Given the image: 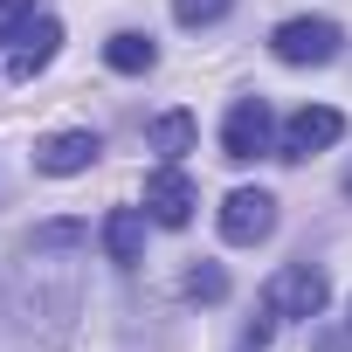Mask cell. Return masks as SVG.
I'll list each match as a JSON object with an SVG mask.
<instances>
[{
  "mask_svg": "<svg viewBox=\"0 0 352 352\" xmlns=\"http://www.w3.org/2000/svg\"><path fill=\"white\" fill-rule=\"evenodd\" d=\"M324 297H331L324 270H311V263H283V270L270 276V290H263V311H270V318H318Z\"/></svg>",
  "mask_w": 352,
  "mask_h": 352,
  "instance_id": "1",
  "label": "cell"
},
{
  "mask_svg": "<svg viewBox=\"0 0 352 352\" xmlns=\"http://www.w3.org/2000/svg\"><path fill=\"white\" fill-rule=\"evenodd\" d=\"M263 152H276L270 104H263V97H235V104H228V124H221V159L249 166V159H263Z\"/></svg>",
  "mask_w": 352,
  "mask_h": 352,
  "instance_id": "2",
  "label": "cell"
},
{
  "mask_svg": "<svg viewBox=\"0 0 352 352\" xmlns=\"http://www.w3.org/2000/svg\"><path fill=\"white\" fill-rule=\"evenodd\" d=\"M338 21H318V14H304V21H283L276 35H270V49H276V63H290V69H311V63H331L338 56Z\"/></svg>",
  "mask_w": 352,
  "mask_h": 352,
  "instance_id": "3",
  "label": "cell"
},
{
  "mask_svg": "<svg viewBox=\"0 0 352 352\" xmlns=\"http://www.w3.org/2000/svg\"><path fill=\"white\" fill-rule=\"evenodd\" d=\"M270 228H276V201H270L263 187H235V194L221 201V235H228L235 249L270 242Z\"/></svg>",
  "mask_w": 352,
  "mask_h": 352,
  "instance_id": "4",
  "label": "cell"
},
{
  "mask_svg": "<svg viewBox=\"0 0 352 352\" xmlns=\"http://www.w3.org/2000/svg\"><path fill=\"white\" fill-rule=\"evenodd\" d=\"M338 138H345V118H338L331 104H304V111L283 124L276 159H311V152H324V145H338Z\"/></svg>",
  "mask_w": 352,
  "mask_h": 352,
  "instance_id": "5",
  "label": "cell"
},
{
  "mask_svg": "<svg viewBox=\"0 0 352 352\" xmlns=\"http://www.w3.org/2000/svg\"><path fill=\"white\" fill-rule=\"evenodd\" d=\"M194 208H201V194H194V180H187L180 166H159L152 180H145V214H152L159 228H187Z\"/></svg>",
  "mask_w": 352,
  "mask_h": 352,
  "instance_id": "6",
  "label": "cell"
},
{
  "mask_svg": "<svg viewBox=\"0 0 352 352\" xmlns=\"http://www.w3.org/2000/svg\"><path fill=\"white\" fill-rule=\"evenodd\" d=\"M97 152H104L97 131H49V138L35 145V166L56 173V180H69V173H90V166H97Z\"/></svg>",
  "mask_w": 352,
  "mask_h": 352,
  "instance_id": "7",
  "label": "cell"
},
{
  "mask_svg": "<svg viewBox=\"0 0 352 352\" xmlns=\"http://www.w3.org/2000/svg\"><path fill=\"white\" fill-rule=\"evenodd\" d=\"M56 49H63V21H49V14H42V21H28V28L14 35L8 76H14V83H28L35 69H49V63H56Z\"/></svg>",
  "mask_w": 352,
  "mask_h": 352,
  "instance_id": "8",
  "label": "cell"
},
{
  "mask_svg": "<svg viewBox=\"0 0 352 352\" xmlns=\"http://www.w3.org/2000/svg\"><path fill=\"white\" fill-rule=\"evenodd\" d=\"M104 256H111L118 270H131V263L145 256V208H111V221H104Z\"/></svg>",
  "mask_w": 352,
  "mask_h": 352,
  "instance_id": "9",
  "label": "cell"
},
{
  "mask_svg": "<svg viewBox=\"0 0 352 352\" xmlns=\"http://www.w3.org/2000/svg\"><path fill=\"white\" fill-rule=\"evenodd\" d=\"M145 145H152V152H159L166 166H180V159L194 152V111H166V118H152Z\"/></svg>",
  "mask_w": 352,
  "mask_h": 352,
  "instance_id": "10",
  "label": "cell"
},
{
  "mask_svg": "<svg viewBox=\"0 0 352 352\" xmlns=\"http://www.w3.org/2000/svg\"><path fill=\"white\" fill-rule=\"evenodd\" d=\"M104 63H111L118 76H145V69L159 63V49H152V35H138V28H118V35L104 42Z\"/></svg>",
  "mask_w": 352,
  "mask_h": 352,
  "instance_id": "11",
  "label": "cell"
},
{
  "mask_svg": "<svg viewBox=\"0 0 352 352\" xmlns=\"http://www.w3.org/2000/svg\"><path fill=\"white\" fill-rule=\"evenodd\" d=\"M187 297H194V304H221V297H228L221 263H194V270H187Z\"/></svg>",
  "mask_w": 352,
  "mask_h": 352,
  "instance_id": "12",
  "label": "cell"
},
{
  "mask_svg": "<svg viewBox=\"0 0 352 352\" xmlns=\"http://www.w3.org/2000/svg\"><path fill=\"white\" fill-rule=\"evenodd\" d=\"M235 8V0H173V21L180 28H208V21H221Z\"/></svg>",
  "mask_w": 352,
  "mask_h": 352,
  "instance_id": "13",
  "label": "cell"
},
{
  "mask_svg": "<svg viewBox=\"0 0 352 352\" xmlns=\"http://www.w3.org/2000/svg\"><path fill=\"white\" fill-rule=\"evenodd\" d=\"M28 21H35V0H0V42H14Z\"/></svg>",
  "mask_w": 352,
  "mask_h": 352,
  "instance_id": "14",
  "label": "cell"
}]
</instances>
